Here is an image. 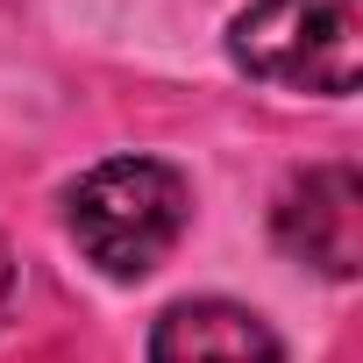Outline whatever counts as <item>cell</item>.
<instances>
[{
	"mask_svg": "<svg viewBox=\"0 0 363 363\" xmlns=\"http://www.w3.org/2000/svg\"><path fill=\"white\" fill-rule=\"evenodd\" d=\"M193 193L157 157H107L65 193V228L107 278H150L186 235Z\"/></svg>",
	"mask_w": 363,
	"mask_h": 363,
	"instance_id": "6da1fadb",
	"label": "cell"
},
{
	"mask_svg": "<svg viewBox=\"0 0 363 363\" xmlns=\"http://www.w3.org/2000/svg\"><path fill=\"white\" fill-rule=\"evenodd\" d=\"M228 57L264 86L342 100L363 72V0H257L228 22Z\"/></svg>",
	"mask_w": 363,
	"mask_h": 363,
	"instance_id": "7a4b0ae2",
	"label": "cell"
},
{
	"mask_svg": "<svg viewBox=\"0 0 363 363\" xmlns=\"http://www.w3.org/2000/svg\"><path fill=\"white\" fill-rule=\"evenodd\" d=\"M271 228H278L285 257H299L328 278H356V264H363V178L349 164L299 171L271 207Z\"/></svg>",
	"mask_w": 363,
	"mask_h": 363,
	"instance_id": "3957f363",
	"label": "cell"
},
{
	"mask_svg": "<svg viewBox=\"0 0 363 363\" xmlns=\"http://www.w3.org/2000/svg\"><path fill=\"white\" fill-rule=\"evenodd\" d=\"M150 363H285V349L235 299H178L150 328Z\"/></svg>",
	"mask_w": 363,
	"mask_h": 363,
	"instance_id": "277c9868",
	"label": "cell"
}]
</instances>
